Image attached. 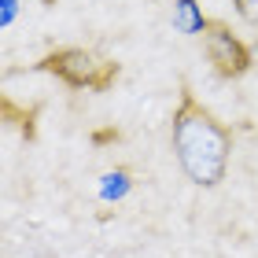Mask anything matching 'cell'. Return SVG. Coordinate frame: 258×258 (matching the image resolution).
<instances>
[{
    "label": "cell",
    "instance_id": "1",
    "mask_svg": "<svg viewBox=\"0 0 258 258\" xmlns=\"http://www.w3.org/2000/svg\"><path fill=\"white\" fill-rule=\"evenodd\" d=\"M170 144L192 184H199V188L221 184L232 155V133L225 122L214 118V111L196 100L192 89H181L177 111L170 122Z\"/></svg>",
    "mask_w": 258,
    "mask_h": 258
},
{
    "label": "cell",
    "instance_id": "2",
    "mask_svg": "<svg viewBox=\"0 0 258 258\" xmlns=\"http://www.w3.org/2000/svg\"><path fill=\"white\" fill-rule=\"evenodd\" d=\"M37 70L59 78L70 89H89V92H107L122 74V67L114 59L92 48H52L48 55H41Z\"/></svg>",
    "mask_w": 258,
    "mask_h": 258
},
{
    "label": "cell",
    "instance_id": "3",
    "mask_svg": "<svg viewBox=\"0 0 258 258\" xmlns=\"http://www.w3.org/2000/svg\"><path fill=\"white\" fill-rule=\"evenodd\" d=\"M199 41H203V52H207L210 67L218 70V78H229L232 81V78H243L251 70V48L221 19H207Z\"/></svg>",
    "mask_w": 258,
    "mask_h": 258
},
{
    "label": "cell",
    "instance_id": "4",
    "mask_svg": "<svg viewBox=\"0 0 258 258\" xmlns=\"http://www.w3.org/2000/svg\"><path fill=\"white\" fill-rule=\"evenodd\" d=\"M177 26H181V30H188V33H203L207 19L199 15L196 0H177Z\"/></svg>",
    "mask_w": 258,
    "mask_h": 258
},
{
    "label": "cell",
    "instance_id": "5",
    "mask_svg": "<svg viewBox=\"0 0 258 258\" xmlns=\"http://www.w3.org/2000/svg\"><path fill=\"white\" fill-rule=\"evenodd\" d=\"M4 122L19 125L26 137H33V107H30V111H19V107H15V100H4Z\"/></svg>",
    "mask_w": 258,
    "mask_h": 258
},
{
    "label": "cell",
    "instance_id": "6",
    "mask_svg": "<svg viewBox=\"0 0 258 258\" xmlns=\"http://www.w3.org/2000/svg\"><path fill=\"white\" fill-rule=\"evenodd\" d=\"M236 4V15L243 22H251V26H258V0H232Z\"/></svg>",
    "mask_w": 258,
    "mask_h": 258
},
{
    "label": "cell",
    "instance_id": "7",
    "mask_svg": "<svg viewBox=\"0 0 258 258\" xmlns=\"http://www.w3.org/2000/svg\"><path fill=\"white\" fill-rule=\"evenodd\" d=\"M37 4H44V8H52V4H55V0H37Z\"/></svg>",
    "mask_w": 258,
    "mask_h": 258
}]
</instances>
